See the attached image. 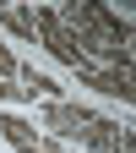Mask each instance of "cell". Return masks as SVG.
<instances>
[{
	"label": "cell",
	"mask_w": 136,
	"mask_h": 153,
	"mask_svg": "<svg viewBox=\"0 0 136 153\" xmlns=\"http://www.w3.org/2000/svg\"><path fill=\"white\" fill-rule=\"evenodd\" d=\"M93 115L87 104H71V99H54V104H38V131H44L49 142H76V148H87L93 137Z\"/></svg>",
	"instance_id": "cell-1"
},
{
	"label": "cell",
	"mask_w": 136,
	"mask_h": 153,
	"mask_svg": "<svg viewBox=\"0 0 136 153\" xmlns=\"http://www.w3.org/2000/svg\"><path fill=\"white\" fill-rule=\"evenodd\" d=\"M16 71H22V60H16V49L0 38V82H16Z\"/></svg>",
	"instance_id": "cell-7"
},
{
	"label": "cell",
	"mask_w": 136,
	"mask_h": 153,
	"mask_svg": "<svg viewBox=\"0 0 136 153\" xmlns=\"http://www.w3.org/2000/svg\"><path fill=\"white\" fill-rule=\"evenodd\" d=\"M0 137H6L16 153H38V148H44V131H38L27 115H11V109L0 115Z\"/></svg>",
	"instance_id": "cell-4"
},
{
	"label": "cell",
	"mask_w": 136,
	"mask_h": 153,
	"mask_svg": "<svg viewBox=\"0 0 136 153\" xmlns=\"http://www.w3.org/2000/svg\"><path fill=\"white\" fill-rule=\"evenodd\" d=\"M76 82H87L93 93L120 99V104L136 99V82H131V71H125V66H76Z\"/></svg>",
	"instance_id": "cell-3"
},
{
	"label": "cell",
	"mask_w": 136,
	"mask_h": 153,
	"mask_svg": "<svg viewBox=\"0 0 136 153\" xmlns=\"http://www.w3.org/2000/svg\"><path fill=\"white\" fill-rule=\"evenodd\" d=\"M33 38H38V44H44L49 55H54V60H60V66H87L82 60V55H76V44H71V33L60 27V16H54V6H33Z\"/></svg>",
	"instance_id": "cell-2"
},
{
	"label": "cell",
	"mask_w": 136,
	"mask_h": 153,
	"mask_svg": "<svg viewBox=\"0 0 136 153\" xmlns=\"http://www.w3.org/2000/svg\"><path fill=\"white\" fill-rule=\"evenodd\" d=\"M0 27L11 38H22V44H38L33 38V6H0Z\"/></svg>",
	"instance_id": "cell-6"
},
{
	"label": "cell",
	"mask_w": 136,
	"mask_h": 153,
	"mask_svg": "<svg viewBox=\"0 0 136 153\" xmlns=\"http://www.w3.org/2000/svg\"><path fill=\"white\" fill-rule=\"evenodd\" d=\"M120 137H125V126L109 120V115H98V120H93V137H87V153H114Z\"/></svg>",
	"instance_id": "cell-5"
},
{
	"label": "cell",
	"mask_w": 136,
	"mask_h": 153,
	"mask_svg": "<svg viewBox=\"0 0 136 153\" xmlns=\"http://www.w3.org/2000/svg\"><path fill=\"white\" fill-rule=\"evenodd\" d=\"M114 153H136V137H131V126H125V137H120V148Z\"/></svg>",
	"instance_id": "cell-8"
},
{
	"label": "cell",
	"mask_w": 136,
	"mask_h": 153,
	"mask_svg": "<svg viewBox=\"0 0 136 153\" xmlns=\"http://www.w3.org/2000/svg\"><path fill=\"white\" fill-rule=\"evenodd\" d=\"M38 153H65V148H60V142H49V137H44V148H38Z\"/></svg>",
	"instance_id": "cell-9"
}]
</instances>
